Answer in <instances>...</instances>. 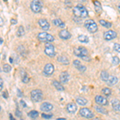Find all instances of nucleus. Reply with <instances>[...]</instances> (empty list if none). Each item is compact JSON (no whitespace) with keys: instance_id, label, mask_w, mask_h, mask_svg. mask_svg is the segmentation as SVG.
<instances>
[{"instance_id":"f257e3e1","label":"nucleus","mask_w":120,"mask_h":120,"mask_svg":"<svg viewBox=\"0 0 120 120\" xmlns=\"http://www.w3.org/2000/svg\"><path fill=\"white\" fill-rule=\"evenodd\" d=\"M73 13L75 16L80 17V18H86L88 16V11L83 6H76L73 8Z\"/></svg>"},{"instance_id":"f03ea898","label":"nucleus","mask_w":120,"mask_h":120,"mask_svg":"<svg viewBox=\"0 0 120 120\" xmlns=\"http://www.w3.org/2000/svg\"><path fill=\"white\" fill-rule=\"evenodd\" d=\"M85 26L90 33H95L98 30V26L93 19H88L85 22Z\"/></svg>"},{"instance_id":"7ed1b4c3","label":"nucleus","mask_w":120,"mask_h":120,"mask_svg":"<svg viewBox=\"0 0 120 120\" xmlns=\"http://www.w3.org/2000/svg\"><path fill=\"white\" fill-rule=\"evenodd\" d=\"M38 39L40 40L42 42H51L55 40V38H54L53 35L48 34L46 32H40L38 33Z\"/></svg>"},{"instance_id":"20e7f679","label":"nucleus","mask_w":120,"mask_h":120,"mask_svg":"<svg viewBox=\"0 0 120 120\" xmlns=\"http://www.w3.org/2000/svg\"><path fill=\"white\" fill-rule=\"evenodd\" d=\"M30 97H31V99L34 102H40L43 98V94H42V91L39 89H37V90H33L31 92H30Z\"/></svg>"},{"instance_id":"39448f33","label":"nucleus","mask_w":120,"mask_h":120,"mask_svg":"<svg viewBox=\"0 0 120 120\" xmlns=\"http://www.w3.org/2000/svg\"><path fill=\"white\" fill-rule=\"evenodd\" d=\"M30 9L32 10L33 12L34 13H39L42 11V3L40 1H36L34 0L30 3Z\"/></svg>"},{"instance_id":"423d86ee","label":"nucleus","mask_w":120,"mask_h":120,"mask_svg":"<svg viewBox=\"0 0 120 120\" xmlns=\"http://www.w3.org/2000/svg\"><path fill=\"white\" fill-rule=\"evenodd\" d=\"M44 52L47 56L49 57H54L55 55V46L52 45L51 42H46L45 45V50Z\"/></svg>"},{"instance_id":"0eeeda50","label":"nucleus","mask_w":120,"mask_h":120,"mask_svg":"<svg viewBox=\"0 0 120 120\" xmlns=\"http://www.w3.org/2000/svg\"><path fill=\"white\" fill-rule=\"evenodd\" d=\"M79 114H80V115L82 116L83 118H86V119H92V118H94V114H93V112L90 111V109H88V108H82V109L80 110V111H79Z\"/></svg>"},{"instance_id":"6e6552de","label":"nucleus","mask_w":120,"mask_h":120,"mask_svg":"<svg viewBox=\"0 0 120 120\" xmlns=\"http://www.w3.org/2000/svg\"><path fill=\"white\" fill-rule=\"evenodd\" d=\"M117 37V33H116L115 30H109L107 31H106L103 34V38L104 39L106 40V41H111V40L114 39Z\"/></svg>"},{"instance_id":"1a4fd4ad","label":"nucleus","mask_w":120,"mask_h":120,"mask_svg":"<svg viewBox=\"0 0 120 120\" xmlns=\"http://www.w3.org/2000/svg\"><path fill=\"white\" fill-rule=\"evenodd\" d=\"M54 71H55V67L52 63H47V64L45 65L43 69V73L46 75H51L54 73Z\"/></svg>"},{"instance_id":"9d476101","label":"nucleus","mask_w":120,"mask_h":120,"mask_svg":"<svg viewBox=\"0 0 120 120\" xmlns=\"http://www.w3.org/2000/svg\"><path fill=\"white\" fill-rule=\"evenodd\" d=\"M38 25L43 30H48L50 29V23L46 19H41L38 20Z\"/></svg>"},{"instance_id":"9b49d317","label":"nucleus","mask_w":120,"mask_h":120,"mask_svg":"<svg viewBox=\"0 0 120 120\" xmlns=\"http://www.w3.org/2000/svg\"><path fill=\"white\" fill-rule=\"evenodd\" d=\"M59 79H60V82H61L62 84L67 83L69 81V79H70L69 73L67 72V71H63V72L60 74Z\"/></svg>"},{"instance_id":"f8f14e48","label":"nucleus","mask_w":120,"mask_h":120,"mask_svg":"<svg viewBox=\"0 0 120 120\" xmlns=\"http://www.w3.org/2000/svg\"><path fill=\"white\" fill-rule=\"evenodd\" d=\"M95 102L100 106H106L108 105V101L105 97H102L101 95H97L95 97Z\"/></svg>"},{"instance_id":"ddd939ff","label":"nucleus","mask_w":120,"mask_h":120,"mask_svg":"<svg viewBox=\"0 0 120 120\" xmlns=\"http://www.w3.org/2000/svg\"><path fill=\"white\" fill-rule=\"evenodd\" d=\"M40 109L44 112H49L53 109V105L47 102H43V103H42L41 106H40Z\"/></svg>"},{"instance_id":"4468645a","label":"nucleus","mask_w":120,"mask_h":120,"mask_svg":"<svg viewBox=\"0 0 120 120\" xmlns=\"http://www.w3.org/2000/svg\"><path fill=\"white\" fill-rule=\"evenodd\" d=\"M59 35L62 39H64V40L69 39V38L71 37V33H70L67 30H62L61 31H59Z\"/></svg>"},{"instance_id":"2eb2a0df","label":"nucleus","mask_w":120,"mask_h":120,"mask_svg":"<svg viewBox=\"0 0 120 120\" xmlns=\"http://www.w3.org/2000/svg\"><path fill=\"white\" fill-rule=\"evenodd\" d=\"M67 110L69 113L74 114L77 111V106L76 104L74 103V102H71V103L67 104Z\"/></svg>"},{"instance_id":"dca6fc26","label":"nucleus","mask_w":120,"mask_h":120,"mask_svg":"<svg viewBox=\"0 0 120 120\" xmlns=\"http://www.w3.org/2000/svg\"><path fill=\"white\" fill-rule=\"evenodd\" d=\"M106 82H107L108 86H114L118 82V78L116 76H114V75H111L108 80L106 81Z\"/></svg>"},{"instance_id":"f3484780","label":"nucleus","mask_w":120,"mask_h":120,"mask_svg":"<svg viewBox=\"0 0 120 120\" xmlns=\"http://www.w3.org/2000/svg\"><path fill=\"white\" fill-rule=\"evenodd\" d=\"M53 23H54V25H55V26H58V27H60V28H64L65 26H66L65 23L63 22L60 19H54V20H53Z\"/></svg>"},{"instance_id":"a211bd4d","label":"nucleus","mask_w":120,"mask_h":120,"mask_svg":"<svg viewBox=\"0 0 120 120\" xmlns=\"http://www.w3.org/2000/svg\"><path fill=\"white\" fill-rule=\"evenodd\" d=\"M111 105L113 109L116 111H120V102L118 99H113L111 101Z\"/></svg>"},{"instance_id":"6ab92c4d","label":"nucleus","mask_w":120,"mask_h":120,"mask_svg":"<svg viewBox=\"0 0 120 120\" xmlns=\"http://www.w3.org/2000/svg\"><path fill=\"white\" fill-rule=\"evenodd\" d=\"M76 102L80 106H86L88 103V101L85 98L82 97H78L76 98Z\"/></svg>"},{"instance_id":"aec40b11","label":"nucleus","mask_w":120,"mask_h":120,"mask_svg":"<svg viewBox=\"0 0 120 120\" xmlns=\"http://www.w3.org/2000/svg\"><path fill=\"white\" fill-rule=\"evenodd\" d=\"M57 60L63 65H69V60L65 56H59Z\"/></svg>"},{"instance_id":"412c9836","label":"nucleus","mask_w":120,"mask_h":120,"mask_svg":"<svg viewBox=\"0 0 120 120\" xmlns=\"http://www.w3.org/2000/svg\"><path fill=\"white\" fill-rule=\"evenodd\" d=\"M79 51V53H80V55L79 57L80 58H82L83 56H87L88 55V51L86 48L83 47V46H80V47L78 48Z\"/></svg>"},{"instance_id":"4be33fe9","label":"nucleus","mask_w":120,"mask_h":120,"mask_svg":"<svg viewBox=\"0 0 120 120\" xmlns=\"http://www.w3.org/2000/svg\"><path fill=\"white\" fill-rule=\"evenodd\" d=\"M53 85L56 88V90H59V91H63L64 90V87H63V86L62 85V83L59 82L58 81H53Z\"/></svg>"},{"instance_id":"5701e85b","label":"nucleus","mask_w":120,"mask_h":120,"mask_svg":"<svg viewBox=\"0 0 120 120\" xmlns=\"http://www.w3.org/2000/svg\"><path fill=\"white\" fill-rule=\"evenodd\" d=\"M109 77H110L109 74H108V72L106 71H102L101 72V74H100V78H101L102 81H105V82H106V81L108 80Z\"/></svg>"},{"instance_id":"b1692460","label":"nucleus","mask_w":120,"mask_h":120,"mask_svg":"<svg viewBox=\"0 0 120 120\" xmlns=\"http://www.w3.org/2000/svg\"><path fill=\"white\" fill-rule=\"evenodd\" d=\"M78 39L79 42H84V43H87L89 42V38L86 35H85V34H80V35H79Z\"/></svg>"},{"instance_id":"393cba45","label":"nucleus","mask_w":120,"mask_h":120,"mask_svg":"<svg viewBox=\"0 0 120 120\" xmlns=\"http://www.w3.org/2000/svg\"><path fill=\"white\" fill-rule=\"evenodd\" d=\"M21 76H22V81L23 82L27 83L29 82V80H30V78L27 76L26 73L24 71H22V72H21Z\"/></svg>"},{"instance_id":"a878e982","label":"nucleus","mask_w":120,"mask_h":120,"mask_svg":"<svg viewBox=\"0 0 120 120\" xmlns=\"http://www.w3.org/2000/svg\"><path fill=\"white\" fill-rule=\"evenodd\" d=\"M94 8H95V11H97L98 13L101 12V11H102L101 3H100L98 1H94Z\"/></svg>"},{"instance_id":"bb28decb","label":"nucleus","mask_w":120,"mask_h":120,"mask_svg":"<svg viewBox=\"0 0 120 120\" xmlns=\"http://www.w3.org/2000/svg\"><path fill=\"white\" fill-rule=\"evenodd\" d=\"M99 23L102 25V26H104V27L106 28H110L111 27V23L109 22H106V21L103 20V19H101V20H99Z\"/></svg>"},{"instance_id":"cd10ccee","label":"nucleus","mask_w":120,"mask_h":120,"mask_svg":"<svg viewBox=\"0 0 120 120\" xmlns=\"http://www.w3.org/2000/svg\"><path fill=\"white\" fill-rule=\"evenodd\" d=\"M25 34V30H24V27L22 26H19V27L17 30V36L19 37H22V36L24 35Z\"/></svg>"},{"instance_id":"c85d7f7f","label":"nucleus","mask_w":120,"mask_h":120,"mask_svg":"<svg viewBox=\"0 0 120 120\" xmlns=\"http://www.w3.org/2000/svg\"><path fill=\"white\" fill-rule=\"evenodd\" d=\"M94 108H95V110L98 112V113H101V114H107V111H106L105 108L102 107V106H96Z\"/></svg>"},{"instance_id":"c756f323","label":"nucleus","mask_w":120,"mask_h":120,"mask_svg":"<svg viewBox=\"0 0 120 120\" xmlns=\"http://www.w3.org/2000/svg\"><path fill=\"white\" fill-rule=\"evenodd\" d=\"M29 117L32 118V119H36L38 116V112L37 111H31L28 113Z\"/></svg>"},{"instance_id":"7c9ffc66","label":"nucleus","mask_w":120,"mask_h":120,"mask_svg":"<svg viewBox=\"0 0 120 120\" xmlns=\"http://www.w3.org/2000/svg\"><path fill=\"white\" fill-rule=\"evenodd\" d=\"M3 71H4V72H6V73H9L10 71H11V65H9V64H7V63H6V64L3 65Z\"/></svg>"},{"instance_id":"2f4dec72","label":"nucleus","mask_w":120,"mask_h":120,"mask_svg":"<svg viewBox=\"0 0 120 120\" xmlns=\"http://www.w3.org/2000/svg\"><path fill=\"white\" fill-rule=\"evenodd\" d=\"M102 94H103L104 95H106V96H110V95H111V89H109V88H107V87L102 89Z\"/></svg>"},{"instance_id":"473e14b6","label":"nucleus","mask_w":120,"mask_h":120,"mask_svg":"<svg viewBox=\"0 0 120 120\" xmlns=\"http://www.w3.org/2000/svg\"><path fill=\"white\" fill-rule=\"evenodd\" d=\"M120 63V59H119V57H117V56H114L113 58H112V64L115 65V66H117L119 65Z\"/></svg>"},{"instance_id":"72a5a7b5","label":"nucleus","mask_w":120,"mask_h":120,"mask_svg":"<svg viewBox=\"0 0 120 120\" xmlns=\"http://www.w3.org/2000/svg\"><path fill=\"white\" fill-rule=\"evenodd\" d=\"M73 64H74L75 68H77L78 70L82 66V63H81V62L79 61V60H78V59L74 60V62H73Z\"/></svg>"},{"instance_id":"f704fd0d","label":"nucleus","mask_w":120,"mask_h":120,"mask_svg":"<svg viewBox=\"0 0 120 120\" xmlns=\"http://www.w3.org/2000/svg\"><path fill=\"white\" fill-rule=\"evenodd\" d=\"M114 50H115V51L119 52L120 53V44L119 43H115L114 44Z\"/></svg>"},{"instance_id":"c9c22d12","label":"nucleus","mask_w":120,"mask_h":120,"mask_svg":"<svg viewBox=\"0 0 120 120\" xmlns=\"http://www.w3.org/2000/svg\"><path fill=\"white\" fill-rule=\"evenodd\" d=\"M52 116H53L52 115H46V114H44V113H42V117L43 118V119H51Z\"/></svg>"},{"instance_id":"e433bc0d","label":"nucleus","mask_w":120,"mask_h":120,"mask_svg":"<svg viewBox=\"0 0 120 120\" xmlns=\"http://www.w3.org/2000/svg\"><path fill=\"white\" fill-rule=\"evenodd\" d=\"M3 79L0 77V91L3 90Z\"/></svg>"},{"instance_id":"4c0bfd02","label":"nucleus","mask_w":120,"mask_h":120,"mask_svg":"<svg viewBox=\"0 0 120 120\" xmlns=\"http://www.w3.org/2000/svg\"><path fill=\"white\" fill-rule=\"evenodd\" d=\"M86 67H85V66H82V67H80V68L79 69V71H80V72H84V71H86Z\"/></svg>"},{"instance_id":"58836bf2","label":"nucleus","mask_w":120,"mask_h":120,"mask_svg":"<svg viewBox=\"0 0 120 120\" xmlns=\"http://www.w3.org/2000/svg\"><path fill=\"white\" fill-rule=\"evenodd\" d=\"M3 98H8V93H7V90H5V91L3 92Z\"/></svg>"},{"instance_id":"ea45409f","label":"nucleus","mask_w":120,"mask_h":120,"mask_svg":"<svg viewBox=\"0 0 120 120\" xmlns=\"http://www.w3.org/2000/svg\"><path fill=\"white\" fill-rule=\"evenodd\" d=\"M17 90H18V91H17V94H18V96H19V97H22V93L21 92V90H19V89H18Z\"/></svg>"},{"instance_id":"a19ab883","label":"nucleus","mask_w":120,"mask_h":120,"mask_svg":"<svg viewBox=\"0 0 120 120\" xmlns=\"http://www.w3.org/2000/svg\"><path fill=\"white\" fill-rule=\"evenodd\" d=\"M11 24H16V23H17V20H16V19H11Z\"/></svg>"},{"instance_id":"79ce46f5","label":"nucleus","mask_w":120,"mask_h":120,"mask_svg":"<svg viewBox=\"0 0 120 120\" xmlns=\"http://www.w3.org/2000/svg\"><path fill=\"white\" fill-rule=\"evenodd\" d=\"M15 114H16V115L18 116V117H20V116H21V112H20L19 110H17L16 112H15Z\"/></svg>"},{"instance_id":"37998d69","label":"nucleus","mask_w":120,"mask_h":120,"mask_svg":"<svg viewBox=\"0 0 120 120\" xmlns=\"http://www.w3.org/2000/svg\"><path fill=\"white\" fill-rule=\"evenodd\" d=\"M21 104H22V106H23V107H26V102H25L24 101H23V100H21Z\"/></svg>"},{"instance_id":"c03bdc74","label":"nucleus","mask_w":120,"mask_h":120,"mask_svg":"<svg viewBox=\"0 0 120 120\" xmlns=\"http://www.w3.org/2000/svg\"><path fill=\"white\" fill-rule=\"evenodd\" d=\"M3 23H4V22H3V19H2L1 17H0V26H3Z\"/></svg>"},{"instance_id":"a18cd8bd","label":"nucleus","mask_w":120,"mask_h":120,"mask_svg":"<svg viewBox=\"0 0 120 120\" xmlns=\"http://www.w3.org/2000/svg\"><path fill=\"white\" fill-rule=\"evenodd\" d=\"M10 119H11V120H15V119L14 117H13L11 114H10Z\"/></svg>"},{"instance_id":"49530a36","label":"nucleus","mask_w":120,"mask_h":120,"mask_svg":"<svg viewBox=\"0 0 120 120\" xmlns=\"http://www.w3.org/2000/svg\"><path fill=\"white\" fill-rule=\"evenodd\" d=\"M118 10H119V13H120V3L119 5H118Z\"/></svg>"},{"instance_id":"de8ad7c7","label":"nucleus","mask_w":120,"mask_h":120,"mask_svg":"<svg viewBox=\"0 0 120 120\" xmlns=\"http://www.w3.org/2000/svg\"><path fill=\"white\" fill-rule=\"evenodd\" d=\"M10 62H11V63H12V62H13V59H12V58H10Z\"/></svg>"},{"instance_id":"09e8293b","label":"nucleus","mask_w":120,"mask_h":120,"mask_svg":"<svg viewBox=\"0 0 120 120\" xmlns=\"http://www.w3.org/2000/svg\"><path fill=\"white\" fill-rule=\"evenodd\" d=\"M3 38H0V43H2V42H3Z\"/></svg>"},{"instance_id":"8fccbe9b","label":"nucleus","mask_w":120,"mask_h":120,"mask_svg":"<svg viewBox=\"0 0 120 120\" xmlns=\"http://www.w3.org/2000/svg\"><path fill=\"white\" fill-rule=\"evenodd\" d=\"M57 120H65V119H58Z\"/></svg>"},{"instance_id":"3c124183","label":"nucleus","mask_w":120,"mask_h":120,"mask_svg":"<svg viewBox=\"0 0 120 120\" xmlns=\"http://www.w3.org/2000/svg\"><path fill=\"white\" fill-rule=\"evenodd\" d=\"M94 120H101V119H94Z\"/></svg>"},{"instance_id":"603ef678","label":"nucleus","mask_w":120,"mask_h":120,"mask_svg":"<svg viewBox=\"0 0 120 120\" xmlns=\"http://www.w3.org/2000/svg\"><path fill=\"white\" fill-rule=\"evenodd\" d=\"M0 111H1V106H0Z\"/></svg>"},{"instance_id":"864d4df0","label":"nucleus","mask_w":120,"mask_h":120,"mask_svg":"<svg viewBox=\"0 0 120 120\" xmlns=\"http://www.w3.org/2000/svg\"><path fill=\"white\" fill-rule=\"evenodd\" d=\"M119 93H120V90H119Z\"/></svg>"},{"instance_id":"5fc2aeb1","label":"nucleus","mask_w":120,"mask_h":120,"mask_svg":"<svg viewBox=\"0 0 120 120\" xmlns=\"http://www.w3.org/2000/svg\"></svg>"}]
</instances>
